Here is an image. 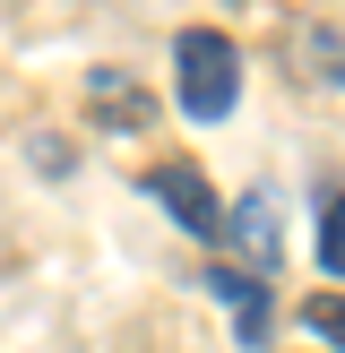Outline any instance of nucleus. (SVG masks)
<instances>
[{
  "instance_id": "1",
  "label": "nucleus",
  "mask_w": 345,
  "mask_h": 353,
  "mask_svg": "<svg viewBox=\"0 0 345 353\" xmlns=\"http://www.w3.org/2000/svg\"><path fill=\"white\" fill-rule=\"evenodd\" d=\"M241 95V43L216 26H181L172 34V103L190 121H224Z\"/></svg>"
},
{
  "instance_id": "2",
  "label": "nucleus",
  "mask_w": 345,
  "mask_h": 353,
  "mask_svg": "<svg viewBox=\"0 0 345 353\" xmlns=\"http://www.w3.org/2000/svg\"><path fill=\"white\" fill-rule=\"evenodd\" d=\"M147 190L172 207V224H181L190 241H224V199L207 190V172H199V164H155V172H147Z\"/></svg>"
},
{
  "instance_id": "3",
  "label": "nucleus",
  "mask_w": 345,
  "mask_h": 353,
  "mask_svg": "<svg viewBox=\"0 0 345 353\" xmlns=\"http://www.w3.org/2000/svg\"><path fill=\"white\" fill-rule=\"evenodd\" d=\"M224 241L250 250V276L276 268V199H268V190H250L241 207H224Z\"/></svg>"
},
{
  "instance_id": "4",
  "label": "nucleus",
  "mask_w": 345,
  "mask_h": 353,
  "mask_svg": "<svg viewBox=\"0 0 345 353\" xmlns=\"http://www.w3.org/2000/svg\"><path fill=\"white\" fill-rule=\"evenodd\" d=\"M86 103H95V121H112V130H147V112L155 103L138 95L121 69H95V86H86Z\"/></svg>"
},
{
  "instance_id": "5",
  "label": "nucleus",
  "mask_w": 345,
  "mask_h": 353,
  "mask_svg": "<svg viewBox=\"0 0 345 353\" xmlns=\"http://www.w3.org/2000/svg\"><path fill=\"white\" fill-rule=\"evenodd\" d=\"M302 69L328 86H345V26H302Z\"/></svg>"
},
{
  "instance_id": "6",
  "label": "nucleus",
  "mask_w": 345,
  "mask_h": 353,
  "mask_svg": "<svg viewBox=\"0 0 345 353\" xmlns=\"http://www.w3.org/2000/svg\"><path fill=\"white\" fill-rule=\"evenodd\" d=\"M268 285H259V276H250V293H241V302H233V327H241V345H250V353H268Z\"/></svg>"
},
{
  "instance_id": "7",
  "label": "nucleus",
  "mask_w": 345,
  "mask_h": 353,
  "mask_svg": "<svg viewBox=\"0 0 345 353\" xmlns=\"http://www.w3.org/2000/svg\"><path fill=\"white\" fill-rule=\"evenodd\" d=\"M302 327L328 345H345V293H319V302H302Z\"/></svg>"
},
{
  "instance_id": "8",
  "label": "nucleus",
  "mask_w": 345,
  "mask_h": 353,
  "mask_svg": "<svg viewBox=\"0 0 345 353\" xmlns=\"http://www.w3.org/2000/svg\"><path fill=\"white\" fill-rule=\"evenodd\" d=\"M319 268L345 276V199H328V216H319Z\"/></svg>"
}]
</instances>
